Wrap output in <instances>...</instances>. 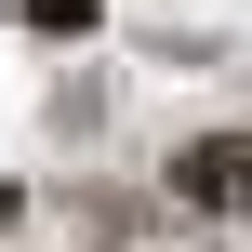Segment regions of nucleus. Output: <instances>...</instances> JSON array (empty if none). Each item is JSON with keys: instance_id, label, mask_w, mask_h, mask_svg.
I'll use <instances>...</instances> for the list:
<instances>
[{"instance_id": "obj_1", "label": "nucleus", "mask_w": 252, "mask_h": 252, "mask_svg": "<svg viewBox=\"0 0 252 252\" xmlns=\"http://www.w3.org/2000/svg\"><path fill=\"white\" fill-rule=\"evenodd\" d=\"M173 199L186 213H252V133H199L173 159Z\"/></svg>"}, {"instance_id": "obj_2", "label": "nucleus", "mask_w": 252, "mask_h": 252, "mask_svg": "<svg viewBox=\"0 0 252 252\" xmlns=\"http://www.w3.org/2000/svg\"><path fill=\"white\" fill-rule=\"evenodd\" d=\"M27 27H53V40H80V27H93V0H27Z\"/></svg>"}, {"instance_id": "obj_3", "label": "nucleus", "mask_w": 252, "mask_h": 252, "mask_svg": "<svg viewBox=\"0 0 252 252\" xmlns=\"http://www.w3.org/2000/svg\"><path fill=\"white\" fill-rule=\"evenodd\" d=\"M0 226H13V186H0Z\"/></svg>"}]
</instances>
